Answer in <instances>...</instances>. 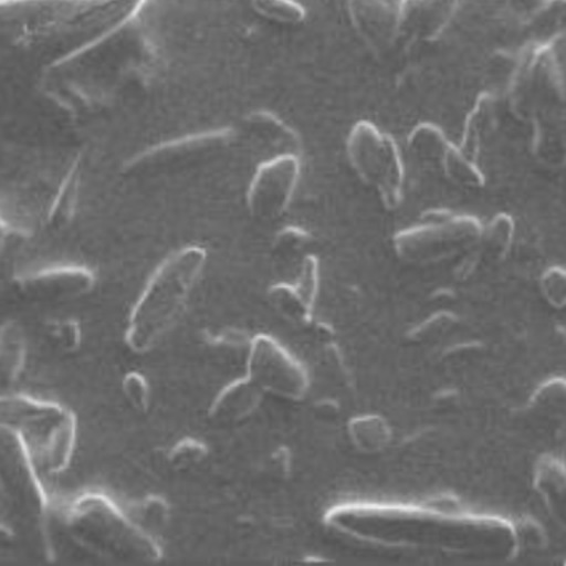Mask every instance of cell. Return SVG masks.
Returning <instances> with one entry per match:
<instances>
[{
	"label": "cell",
	"mask_w": 566,
	"mask_h": 566,
	"mask_svg": "<svg viewBox=\"0 0 566 566\" xmlns=\"http://www.w3.org/2000/svg\"><path fill=\"white\" fill-rule=\"evenodd\" d=\"M325 524L357 542L491 560L507 559L520 542L499 517L400 504H343L326 513Z\"/></svg>",
	"instance_id": "6da1fadb"
},
{
	"label": "cell",
	"mask_w": 566,
	"mask_h": 566,
	"mask_svg": "<svg viewBox=\"0 0 566 566\" xmlns=\"http://www.w3.org/2000/svg\"><path fill=\"white\" fill-rule=\"evenodd\" d=\"M145 0H2V29L13 46L87 40L117 33Z\"/></svg>",
	"instance_id": "7a4b0ae2"
},
{
	"label": "cell",
	"mask_w": 566,
	"mask_h": 566,
	"mask_svg": "<svg viewBox=\"0 0 566 566\" xmlns=\"http://www.w3.org/2000/svg\"><path fill=\"white\" fill-rule=\"evenodd\" d=\"M206 263V250L190 245L172 252L158 265L128 316L124 340L133 353H149L176 326Z\"/></svg>",
	"instance_id": "3957f363"
},
{
	"label": "cell",
	"mask_w": 566,
	"mask_h": 566,
	"mask_svg": "<svg viewBox=\"0 0 566 566\" xmlns=\"http://www.w3.org/2000/svg\"><path fill=\"white\" fill-rule=\"evenodd\" d=\"M64 524L77 546L102 559L123 564L163 559V548L154 535L104 494L78 495L66 509Z\"/></svg>",
	"instance_id": "277c9868"
},
{
	"label": "cell",
	"mask_w": 566,
	"mask_h": 566,
	"mask_svg": "<svg viewBox=\"0 0 566 566\" xmlns=\"http://www.w3.org/2000/svg\"><path fill=\"white\" fill-rule=\"evenodd\" d=\"M0 418L2 424L20 433L40 471L60 475L69 469L77 441L73 411L56 402L15 394L0 401Z\"/></svg>",
	"instance_id": "5b68a950"
},
{
	"label": "cell",
	"mask_w": 566,
	"mask_h": 566,
	"mask_svg": "<svg viewBox=\"0 0 566 566\" xmlns=\"http://www.w3.org/2000/svg\"><path fill=\"white\" fill-rule=\"evenodd\" d=\"M0 459L3 499L8 500L21 524L38 539L44 559L51 560L53 552L48 538L49 499L40 481V469L20 433L7 424L0 427Z\"/></svg>",
	"instance_id": "8992f818"
},
{
	"label": "cell",
	"mask_w": 566,
	"mask_h": 566,
	"mask_svg": "<svg viewBox=\"0 0 566 566\" xmlns=\"http://www.w3.org/2000/svg\"><path fill=\"white\" fill-rule=\"evenodd\" d=\"M507 102L521 119L547 106L566 104V80L556 43L530 46L516 57L507 80Z\"/></svg>",
	"instance_id": "52a82bcc"
},
{
	"label": "cell",
	"mask_w": 566,
	"mask_h": 566,
	"mask_svg": "<svg viewBox=\"0 0 566 566\" xmlns=\"http://www.w3.org/2000/svg\"><path fill=\"white\" fill-rule=\"evenodd\" d=\"M482 230L484 226L475 217L429 211L422 223L394 237V248L410 263H437L480 245Z\"/></svg>",
	"instance_id": "ba28073f"
},
{
	"label": "cell",
	"mask_w": 566,
	"mask_h": 566,
	"mask_svg": "<svg viewBox=\"0 0 566 566\" xmlns=\"http://www.w3.org/2000/svg\"><path fill=\"white\" fill-rule=\"evenodd\" d=\"M347 157L358 179L375 189L387 210L400 207L405 170L391 136L369 122H358L348 135Z\"/></svg>",
	"instance_id": "9c48e42d"
},
{
	"label": "cell",
	"mask_w": 566,
	"mask_h": 566,
	"mask_svg": "<svg viewBox=\"0 0 566 566\" xmlns=\"http://www.w3.org/2000/svg\"><path fill=\"white\" fill-rule=\"evenodd\" d=\"M247 376L264 394H273L286 400H303L308 392L307 370L269 335L252 338L247 354Z\"/></svg>",
	"instance_id": "30bf717a"
},
{
	"label": "cell",
	"mask_w": 566,
	"mask_h": 566,
	"mask_svg": "<svg viewBox=\"0 0 566 566\" xmlns=\"http://www.w3.org/2000/svg\"><path fill=\"white\" fill-rule=\"evenodd\" d=\"M301 175L300 158L282 155L265 159L256 168L247 192V207L256 220H276L285 214Z\"/></svg>",
	"instance_id": "8fae6325"
},
{
	"label": "cell",
	"mask_w": 566,
	"mask_h": 566,
	"mask_svg": "<svg viewBox=\"0 0 566 566\" xmlns=\"http://www.w3.org/2000/svg\"><path fill=\"white\" fill-rule=\"evenodd\" d=\"M232 140V133L228 130L207 132L202 135L184 137V139L167 142L153 146L133 158L124 171L128 176L146 175V172L161 171L164 168L188 166L201 157H207L216 150L223 149Z\"/></svg>",
	"instance_id": "7c38bea8"
},
{
	"label": "cell",
	"mask_w": 566,
	"mask_h": 566,
	"mask_svg": "<svg viewBox=\"0 0 566 566\" xmlns=\"http://www.w3.org/2000/svg\"><path fill=\"white\" fill-rule=\"evenodd\" d=\"M15 287L22 296L35 303H65L91 294L95 276L91 270L64 265L17 277Z\"/></svg>",
	"instance_id": "4fadbf2b"
},
{
	"label": "cell",
	"mask_w": 566,
	"mask_h": 566,
	"mask_svg": "<svg viewBox=\"0 0 566 566\" xmlns=\"http://www.w3.org/2000/svg\"><path fill=\"white\" fill-rule=\"evenodd\" d=\"M347 8L353 29L371 51H388L401 38L397 4L388 0H348Z\"/></svg>",
	"instance_id": "5bb4252c"
},
{
	"label": "cell",
	"mask_w": 566,
	"mask_h": 566,
	"mask_svg": "<svg viewBox=\"0 0 566 566\" xmlns=\"http://www.w3.org/2000/svg\"><path fill=\"white\" fill-rule=\"evenodd\" d=\"M460 7V0H400L397 4L400 34L431 42L447 29Z\"/></svg>",
	"instance_id": "9a60e30c"
},
{
	"label": "cell",
	"mask_w": 566,
	"mask_h": 566,
	"mask_svg": "<svg viewBox=\"0 0 566 566\" xmlns=\"http://www.w3.org/2000/svg\"><path fill=\"white\" fill-rule=\"evenodd\" d=\"M533 126L531 149L544 166H566V104L547 106L530 118Z\"/></svg>",
	"instance_id": "2e32d148"
},
{
	"label": "cell",
	"mask_w": 566,
	"mask_h": 566,
	"mask_svg": "<svg viewBox=\"0 0 566 566\" xmlns=\"http://www.w3.org/2000/svg\"><path fill=\"white\" fill-rule=\"evenodd\" d=\"M248 139L256 148L268 150L272 158L282 155H296L301 150V140L295 130H292L285 122L268 111H255L245 118Z\"/></svg>",
	"instance_id": "e0dca14e"
},
{
	"label": "cell",
	"mask_w": 566,
	"mask_h": 566,
	"mask_svg": "<svg viewBox=\"0 0 566 566\" xmlns=\"http://www.w3.org/2000/svg\"><path fill=\"white\" fill-rule=\"evenodd\" d=\"M264 392L248 376L226 385L212 400L208 416L217 423L243 422L259 409Z\"/></svg>",
	"instance_id": "ac0fdd59"
},
{
	"label": "cell",
	"mask_w": 566,
	"mask_h": 566,
	"mask_svg": "<svg viewBox=\"0 0 566 566\" xmlns=\"http://www.w3.org/2000/svg\"><path fill=\"white\" fill-rule=\"evenodd\" d=\"M497 118V102L491 93H481L464 122L462 144L459 148L476 163L482 145L494 132Z\"/></svg>",
	"instance_id": "d6986e66"
},
{
	"label": "cell",
	"mask_w": 566,
	"mask_h": 566,
	"mask_svg": "<svg viewBox=\"0 0 566 566\" xmlns=\"http://www.w3.org/2000/svg\"><path fill=\"white\" fill-rule=\"evenodd\" d=\"M444 133L433 124L422 123L416 126L407 137V150L410 157L424 167H433L441 170L450 146Z\"/></svg>",
	"instance_id": "ffe728a7"
},
{
	"label": "cell",
	"mask_w": 566,
	"mask_h": 566,
	"mask_svg": "<svg viewBox=\"0 0 566 566\" xmlns=\"http://www.w3.org/2000/svg\"><path fill=\"white\" fill-rule=\"evenodd\" d=\"M27 343L20 323L7 321L0 329V366L4 382L20 378L25 367Z\"/></svg>",
	"instance_id": "44dd1931"
},
{
	"label": "cell",
	"mask_w": 566,
	"mask_h": 566,
	"mask_svg": "<svg viewBox=\"0 0 566 566\" xmlns=\"http://www.w3.org/2000/svg\"><path fill=\"white\" fill-rule=\"evenodd\" d=\"M348 436L357 450L363 453H376L391 441V428L380 416H358L349 422Z\"/></svg>",
	"instance_id": "7402d4cb"
},
{
	"label": "cell",
	"mask_w": 566,
	"mask_h": 566,
	"mask_svg": "<svg viewBox=\"0 0 566 566\" xmlns=\"http://www.w3.org/2000/svg\"><path fill=\"white\" fill-rule=\"evenodd\" d=\"M269 298L273 308L292 325L307 327L313 322V305L300 294L294 283L273 285Z\"/></svg>",
	"instance_id": "603a6c76"
},
{
	"label": "cell",
	"mask_w": 566,
	"mask_h": 566,
	"mask_svg": "<svg viewBox=\"0 0 566 566\" xmlns=\"http://www.w3.org/2000/svg\"><path fill=\"white\" fill-rule=\"evenodd\" d=\"M80 185V164L78 161L66 172L65 180L62 181L60 192L49 210L48 221L53 229H62L69 226L73 220L75 206H77Z\"/></svg>",
	"instance_id": "cb8c5ba5"
},
{
	"label": "cell",
	"mask_w": 566,
	"mask_h": 566,
	"mask_svg": "<svg viewBox=\"0 0 566 566\" xmlns=\"http://www.w3.org/2000/svg\"><path fill=\"white\" fill-rule=\"evenodd\" d=\"M440 171L444 172L451 184L462 186V188L478 189L484 185V175L478 168V164L467 157L459 146H450Z\"/></svg>",
	"instance_id": "d4e9b609"
},
{
	"label": "cell",
	"mask_w": 566,
	"mask_h": 566,
	"mask_svg": "<svg viewBox=\"0 0 566 566\" xmlns=\"http://www.w3.org/2000/svg\"><path fill=\"white\" fill-rule=\"evenodd\" d=\"M513 233H515V223L512 217L507 214H497L482 230L481 242L484 243L486 251L495 259H500L509 251L512 245Z\"/></svg>",
	"instance_id": "484cf974"
},
{
	"label": "cell",
	"mask_w": 566,
	"mask_h": 566,
	"mask_svg": "<svg viewBox=\"0 0 566 566\" xmlns=\"http://www.w3.org/2000/svg\"><path fill=\"white\" fill-rule=\"evenodd\" d=\"M252 8L265 20L296 25L305 20V9L295 0H251Z\"/></svg>",
	"instance_id": "4316f807"
},
{
	"label": "cell",
	"mask_w": 566,
	"mask_h": 566,
	"mask_svg": "<svg viewBox=\"0 0 566 566\" xmlns=\"http://www.w3.org/2000/svg\"><path fill=\"white\" fill-rule=\"evenodd\" d=\"M46 334L62 353L74 354L82 347V327L74 318H52L46 323Z\"/></svg>",
	"instance_id": "83f0119b"
},
{
	"label": "cell",
	"mask_w": 566,
	"mask_h": 566,
	"mask_svg": "<svg viewBox=\"0 0 566 566\" xmlns=\"http://www.w3.org/2000/svg\"><path fill=\"white\" fill-rule=\"evenodd\" d=\"M208 447L195 438H184L177 441L168 451V463L177 471H185L201 464L207 459Z\"/></svg>",
	"instance_id": "f1b7e54d"
},
{
	"label": "cell",
	"mask_w": 566,
	"mask_h": 566,
	"mask_svg": "<svg viewBox=\"0 0 566 566\" xmlns=\"http://www.w3.org/2000/svg\"><path fill=\"white\" fill-rule=\"evenodd\" d=\"M312 243V237L304 229L287 226L276 234L273 242V252L277 259L291 261L298 259L305 248Z\"/></svg>",
	"instance_id": "f546056e"
},
{
	"label": "cell",
	"mask_w": 566,
	"mask_h": 566,
	"mask_svg": "<svg viewBox=\"0 0 566 566\" xmlns=\"http://www.w3.org/2000/svg\"><path fill=\"white\" fill-rule=\"evenodd\" d=\"M122 389L124 397L133 409L146 413L150 407V387L148 380L139 371H128L123 378Z\"/></svg>",
	"instance_id": "4dcf8cb0"
},
{
	"label": "cell",
	"mask_w": 566,
	"mask_h": 566,
	"mask_svg": "<svg viewBox=\"0 0 566 566\" xmlns=\"http://www.w3.org/2000/svg\"><path fill=\"white\" fill-rule=\"evenodd\" d=\"M137 524L161 526L168 520V504L166 500L158 497V495H148V497L140 500L135 507ZM145 528V526H144Z\"/></svg>",
	"instance_id": "1f68e13d"
},
{
	"label": "cell",
	"mask_w": 566,
	"mask_h": 566,
	"mask_svg": "<svg viewBox=\"0 0 566 566\" xmlns=\"http://www.w3.org/2000/svg\"><path fill=\"white\" fill-rule=\"evenodd\" d=\"M206 343L212 348L224 349V352H250L252 338L247 332L239 329H226L220 334L203 335Z\"/></svg>",
	"instance_id": "d6a6232c"
},
{
	"label": "cell",
	"mask_w": 566,
	"mask_h": 566,
	"mask_svg": "<svg viewBox=\"0 0 566 566\" xmlns=\"http://www.w3.org/2000/svg\"><path fill=\"white\" fill-rule=\"evenodd\" d=\"M542 292L555 307L566 304V269L547 270L542 277Z\"/></svg>",
	"instance_id": "836d02e7"
},
{
	"label": "cell",
	"mask_w": 566,
	"mask_h": 566,
	"mask_svg": "<svg viewBox=\"0 0 566 566\" xmlns=\"http://www.w3.org/2000/svg\"><path fill=\"white\" fill-rule=\"evenodd\" d=\"M535 402L551 410H566V384L552 382L546 385L537 394V401Z\"/></svg>",
	"instance_id": "e575fe53"
},
{
	"label": "cell",
	"mask_w": 566,
	"mask_h": 566,
	"mask_svg": "<svg viewBox=\"0 0 566 566\" xmlns=\"http://www.w3.org/2000/svg\"><path fill=\"white\" fill-rule=\"evenodd\" d=\"M269 471L273 473V476L285 480L291 473V453L286 447H279L276 451H273L269 460Z\"/></svg>",
	"instance_id": "d590c367"
},
{
	"label": "cell",
	"mask_w": 566,
	"mask_h": 566,
	"mask_svg": "<svg viewBox=\"0 0 566 566\" xmlns=\"http://www.w3.org/2000/svg\"><path fill=\"white\" fill-rule=\"evenodd\" d=\"M513 4H515L516 12L525 17L534 15L539 9L546 7V2L543 0H513Z\"/></svg>",
	"instance_id": "8d00e7d4"
},
{
	"label": "cell",
	"mask_w": 566,
	"mask_h": 566,
	"mask_svg": "<svg viewBox=\"0 0 566 566\" xmlns=\"http://www.w3.org/2000/svg\"><path fill=\"white\" fill-rule=\"evenodd\" d=\"M317 413L322 416V418L332 419L338 415V407L331 401H323L321 405H317Z\"/></svg>",
	"instance_id": "74e56055"
}]
</instances>
